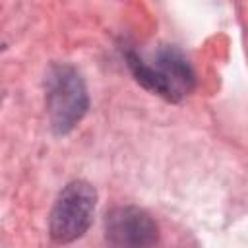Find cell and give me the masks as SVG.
<instances>
[{
  "label": "cell",
  "mask_w": 248,
  "mask_h": 248,
  "mask_svg": "<svg viewBox=\"0 0 248 248\" xmlns=\"http://www.w3.org/2000/svg\"><path fill=\"white\" fill-rule=\"evenodd\" d=\"M97 207V190L87 180H72L68 182L50 211L48 232L50 238L58 244H70L81 238L95 215Z\"/></svg>",
  "instance_id": "3957f363"
},
{
  "label": "cell",
  "mask_w": 248,
  "mask_h": 248,
  "mask_svg": "<svg viewBox=\"0 0 248 248\" xmlns=\"http://www.w3.org/2000/svg\"><path fill=\"white\" fill-rule=\"evenodd\" d=\"M105 240L108 248H155L159 227L138 205H118L105 215Z\"/></svg>",
  "instance_id": "277c9868"
},
{
  "label": "cell",
  "mask_w": 248,
  "mask_h": 248,
  "mask_svg": "<svg viewBox=\"0 0 248 248\" xmlns=\"http://www.w3.org/2000/svg\"><path fill=\"white\" fill-rule=\"evenodd\" d=\"M124 60L141 87L170 103H180L196 87V72L186 54L174 45H163L153 60H145L136 50L126 48Z\"/></svg>",
  "instance_id": "6da1fadb"
},
{
  "label": "cell",
  "mask_w": 248,
  "mask_h": 248,
  "mask_svg": "<svg viewBox=\"0 0 248 248\" xmlns=\"http://www.w3.org/2000/svg\"><path fill=\"white\" fill-rule=\"evenodd\" d=\"M45 101L52 132L70 134L89 108L85 79L70 64H52L45 76Z\"/></svg>",
  "instance_id": "7a4b0ae2"
},
{
  "label": "cell",
  "mask_w": 248,
  "mask_h": 248,
  "mask_svg": "<svg viewBox=\"0 0 248 248\" xmlns=\"http://www.w3.org/2000/svg\"><path fill=\"white\" fill-rule=\"evenodd\" d=\"M2 99H4V91H0V105H2Z\"/></svg>",
  "instance_id": "5b68a950"
}]
</instances>
